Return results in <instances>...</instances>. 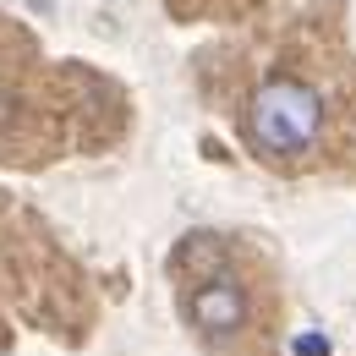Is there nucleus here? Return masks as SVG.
<instances>
[{"mask_svg":"<svg viewBox=\"0 0 356 356\" xmlns=\"http://www.w3.org/2000/svg\"><path fill=\"white\" fill-rule=\"evenodd\" d=\"M236 137L274 176L356 170V60L318 28H296L236 88Z\"/></svg>","mask_w":356,"mask_h":356,"instance_id":"obj_1","label":"nucleus"},{"mask_svg":"<svg viewBox=\"0 0 356 356\" xmlns=\"http://www.w3.org/2000/svg\"><path fill=\"white\" fill-rule=\"evenodd\" d=\"M264 0H170L176 17H209V22H236V17H252Z\"/></svg>","mask_w":356,"mask_h":356,"instance_id":"obj_3","label":"nucleus"},{"mask_svg":"<svg viewBox=\"0 0 356 356\" xmlns=\"http://www.w3.org/2000/svg\"><path fill=\"white\" fill-rule=\"evenodd\" d=\"M181 318L220 356H274V274L268 258L230 230H186L170 252Z\"/></svg>","mask_w":356,"mask_h":356,"instance_id":"obj_2","label":"nucleus"}]
</instances>
